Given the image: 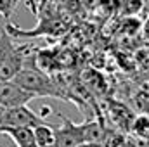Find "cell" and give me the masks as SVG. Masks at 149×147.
Wrapping results in <instances>:
<instances>
[{
	"instance_id": "cell-2",
	"label": "cell",
	"mask_w": 149,
	"mask_h": 147,
	"mask_svg": "<svg viewBox=\"0 0 149 147\" xmlns=\"http://www.w3.org/2000/svg\"><path fill=\"white\" fill-rule=\"evenodd\" d=\"M24 66V50L16 47L12 37L2 30L0 33V80H12Z\"/></svg>"
},
{
	"instance_id": "cell-4",
	"label": "cell",
	"mask_w": 149,
	"mask_h": 147,
	"mask_svg": "<svg viewBox=\"0 0 149 147\" xmlns=\"http://www.w3.org/2000/svg\"><path fill=\"white\" fill-rule=\"evenodd\" d=\"M12 38H30V37H38V35H50V37H57L64 31V26L59 19H45L38 23L37 30H21L17 26H14L12 23H7L3 28Z\"/></svg>"
},
{
	"instance_id": "cell-3",
	"label": "cell",
	"mask_w": 149,
	"mask_h": 147,
	"mask_svg": "<svg viewBox=\"0 0 149 147\" xmlns=\"http://www.w3.org/2000/svg\"><path fill=\"white\" fill-rule=\"evenodd\" d=\"M47 123L40 114L35 111H31L26 104L24 106H16V107H7L2 119H0V126H28L33 128L37 125Z\"/></svg>"
},
{
	"instance_id": "cell-5",
	"label": "cell",
	"mask_w": 149,
	"mask_h": 147,
	"mask_svg": "<svg viewBox=\"0 0 149 147\" xmlns=\"http://www.w3.org/2000/svg\"><path fill=\"white\" fill-rule=\"evenodd\" d=\"M61 118V126L54 130V146L52 147H74L83 142L80 123H74L70 118L59 114Z\"/></svg>"
},
{
	"instance_id": "cell-9",
	"label": "cell",
	"mask_w": 149,
	"mask_h": 147,
	"mask_svg": "<svg viewBox=\"0 0 149 147\" xmlns=\"http://www.w3.org/2000/svg\"><path fill=\"white\" fill-rule=\"evenodd\" d=\"M144 9V0H118V10L123 16H135Z\"/></svg>"
},
{
	"instance_id": "cell-11",
	"label": "cell",
	"mask_w": 149,
	"mask_h": 147,
	"mask_svg": "<svg viewBox=\"0 0 149 147\" xmlns=\"http://www.w3.org/2000/svg\"><path fill=\"white\" fill-rule=\"evenodd\" d=\"M14 7H16L14 0H0V16H3L5 19H9L10 14H12V10H14Z\"/></svg>"
},
{
	"instance_id": "cell-14",
	"label": "cell",
	"mask_w": 149,
	"mask_h": 147,
	"mask_svg": "<svg viewBox=\"0 0 149 147\" xmlns=\"http://www.w3.org/2000/svg\"><path fill=\"white\" fill-rule=\"evenodd\" d=\"M5 109H7V107H5L3 104H0V119H2V116H3V112H5Z\"/></svg>"
},
{
	"instance_id": "cell-13",
	"label": "cell",
	"mask_w": 149,
	"mask_h": 147,
	"mask_svg": "<svg viewBox=\"0 0 149 147\" xmlns=\"http://www.w3.org/2000/svg\"><path fill=\"white\" fill-rule=\"evenodd\" d=\"M142 35L149 40V16H148V19L144 21V24H142Z\"/></svg>"
},
{
	"instance_id": "cell-6",
	"label": "cell",
	"mask_w": 149,
	"mask_h": 147,
	"mask_svg": "<svg viewBox=\"0 0 149 147\" xmlns=\"http://www.w3.org/2000/svg\"><path fill=\"white\" fill-rule=\"evenodd\" d=\"M31 99H35L33 94L26 92L12 80H0V104H3L5 107L24 106Z\"/></svg>"
},
{
	"instance_id": "cell-8",
	"label": "cell",
	"mask_w": 149,
	"mask_h": 147,
	"mask_svg": "<svg viewBox=\"0 0 149 147\" xmlns=\"http://www.w3.org/2000/svg\"><path fill=\"white\" fill-rule=\"evenodd\" d=\"M37 147H52L54 146V128L49 123H42L31 128Z\"/></svg>"
},
{
	"instance_id": "cell-12",
	"label": "cell",
	"mask_w": 149,
	"mask_h": 147,
	"mask_svg": "<svg viewBox=\"0 0 149 147\" xmlns=\"http://www.w3.org/2000/svg\"><path fill=\"white\" fill-rule=\"evenodd\" d=\"M74 147H106V146L102 142H81V144H78Z\"/></svg>"
},
{
	"instance_id": "cell-7",
	"label": "cell",
	"mask_w": 149,
	"mask_h": 147,
	"mask_svg": "<svg viewBox=\"0 0 149 147\" xmlns=\"http://www.w3.org/2000/svg\"><path fill=\"white\" fill-rule=\"evenodd\" d=\"M80 130H81L83 142H104V137L108 132L101 118L85 119L83 123H80Z\"/></svg>"
},
{
	"instance_id": "cell-10",
	"label": "cell",
	"mask_w": 149,
	"mask_h": 147,
	"mask_svg": "<svg viewBox=\"0 0 149 147\" xmlns=\"http://www.w3.org/2000/svg\"><path fill=\"white\" fill-rule=\"evenodd\" d=\"M134 133L139 135H149V116H139L134 119V125L130 126Z\"/></svg>"
},
{
	"instance_id": "cell-1",
	"label": "cell",
	"mask_w": 149,
	"mask_h": 147,
	"mask_svg": "<svg viewBox=\"0 0 149 147\" xmlns=\"http://www.w3.org/2000/svg\"><path fill=\"white\" fill-rule=\"evenodd\" d=\"M14 83H17L21 88H24L26 92L33 94V97H54V99H64V94L61 90V85L45 71H42L40 68L33 66H23L16 76L12 78Z\"/></svg>"
}]
</instances>
